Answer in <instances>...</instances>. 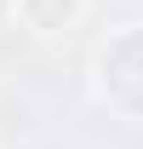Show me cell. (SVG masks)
Wrapping results in <instances>:
<instances>
[{"mask_svg": "<svg viewBox=\"0 0 143 149\" xmlns=\"http://www.w3.org/2000/svg\"><path fill=\"white\" fill-rule=\"evenodd\" d=\"M6 6H12V0H0V17H6Z\"/></svg>", "mask_w": 143, "mask_h": 149, "instance_id": "obj_2", "label": "cell"}, {"mask_svg": "<svg viewBox=\"0 0 143 149\" xmlns=\"http://www.w3.org/2000/svg\"><path fill=\"white\" fill-rule=\"evenodd\" d=\"M69 12H74V0H23V17L35 29H57Z\"/></svg>", "mask_w": 143, "mask_h": 149, "instance_id": "obj_1", "label": "cell"}]
</instances>
